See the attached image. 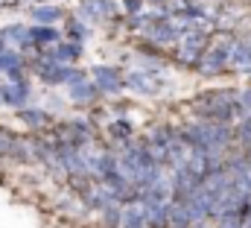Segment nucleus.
Masks as SVG:
<instances>
[{"label":"nucleus","mask_w":251,"mask_h":228,"mask_svg":"<svg viewBox=\"0 0 251 228\" xmlns=\"http://www.w3.org/2000/svg\"><path fill=\"white\" fill-rule=\"evenodd\" d=\"M15 67H18L15 53H0V70H15Z\"/></svg>","instance_id":"dca6fc26"},{"label":"nucleus","mask_w":251,"mask_h":228,"mask_svg":"<svg viewBox=\"0 0 251 228\" xmlns=\"http://www.w3.org/2000/svg\"><path fill=\"white\" fill-rule=\"evenodd\" d=\"M176 135H178V132H170V129H155V132H149V138H146V149H149V155H152L158 164L170 161V149H173Z\"/></svg>","instance_id":"f03ea898"},{"label":"nucleus","mask_w":251,"mask_h":228,"mask_svg":"<svg viewBox=\"0 0 251 228\" xmlns=\"http://www.w3.org/2000/svg\"><path fill=\"white\" fill-rule=\"evenodd\" d=\"M126 85L134 88L137 94H155L158 91V79L152 73H128L126 76Z\"/></svg>","instance_id":"0eeeda50"},{"label":"nucleus","mask_w":251,"mask_h":228,"mask_svg":"<svg viewBox=\"0 0 251 228\" xmlns=\"http://www.w3.org/2000/svg\"><path fill=\"white\" fill-rule=\"evenodd\" d=\"M120 226H123V228H149V226H152V220H149V211H146V202H143V196L126 205L123 217H120Z\"/></svg>","instance_id":"20e7f679"},{"label":"nucleus","mask_w":251,"mask_h":228,"mask_svg":"<svg viewBox=\"0 0 251 228\" xmlns=\"http://www.w3.org/2000/svg\"><path fill=\"white\" fill-rule=\"evenodd\" d=\"M91 97H94V88L91 85H79V82L73 85V100H91Z\"/></svg>","instance_id":"2eb2a0df"},{"label":"nucleus","mask_w":251,"mask_h":228,"mask_svg":"<svg viewBox=\"0 0 251 228\" xmlns=\"http://www.w3.org/2000/svg\"><path fill=\"white\" fill-rule=\"evenodd\" d=\"M219 228H246V220L240 217V211H231L219 217Z\"/></svg>","instance_id":"f8f14e48"},{"label":"nucleus","mask_w":251,"mask_h":228,"mask_svg":"<svg viewBox=\"0 0 251 228\" xmlns=\"http://www.w3.org/2000/svg\"><path fill=\"white\" fill-rule=\"evenodd\" d=\"M21 117H24L26 123H32V126H41V123H47V114H41V112H21Z\"/></svg>","instance_id":"f3484780"},{"label":"nucleus","mask_w":251,"mask_h":228,"mask_svg":"<svg viewBox=\"0 0 251 228\" xmlns=\"http://www.w3.org/2000/svg\"><path fill=\"white\" fill-rule=\"evenodd\" d=\"M12 149H15V141H12L6 132H0V155H9Z\"/></svg>","instance_id":"6ab92c4d"},{"label":"nucleus","mask_w":251,"mask_h":228,"mask_svg":"<svg viewBox=\"0 0 251 228\" xmlns=\"http://www.w3.org/2000/svg\"><path fill=\"white\" fill-rule=\"evenodd\" d=\"M24 97H26V85H24V82H15V85H3V100H6V103L18 106V103H24Z\"/></svg>","instance_id":"9d476101"},{"label":"nucleus","mask_w":251,"mask_h":228,"mask_svg":"<svg viewBox=\"0 0 251 228\" xmlns=\"http://www.w3.org/2000/svg\"><path fill=\"white\" fill-rule=\"evenodd\" d=\"M53 38H56V32H53V29H44V27H38V29L29 32V41H38V44H47V41H53Z\"/></svg>","instance_id":"ddd939ff"},{"label":"nucleus","mask_w":251,"mask_h":228,"mask_svg":"<svg viewBox=\"0 0 251 228\" xmlns=\"http://www.w3.org/2000/svg\"><path fill=\"white\" fill-rule=\"evenodd\" d=\"M204 44H207L204 32H201V29H190L187 35L181 38L178 58H181L184 64H199V61H201V50H204Z\"/></svg>","instance_id":"7ed1b4c3"},{"label":"nucleus","mask_w":251,"mask_h":228,"mask_svg":"<svg viewBox=\"0 0 251 228\" xmlns=\"http://www.w3.org/2000/svg\"><path fill=\"white\" fill-rule=\"evenodd\" d=\"M167 226H170V228H187V226H193V214H190L187 199L176 196V199L170 202V211H167Z\"/></svg>","instance_id":"39448f33"},{"label":"nucleus","mask_w":251,"mask_h":228,"mask_svg":"<svg viewBox=\"0 0 251 228\" xmlns=\"http://www.w3.org/2000/svg\"><path fill=\"white\" fill-rule=\"evenodd\" d=\"M32 15H35L41 24H53V21H59V15H62V12H59V9H35Z\"/></svg>","instance_id":"4468645a"},{"label":"nucleus","mask_w":251,"mask_h":228,"mask_svg":"<svg viewBox=\"0 0 251 228\" xmlns=\"http://www.w3.org/2000/svg\"><path fill=\"white\" fill-rule=\"evenodd\" d=\"M0 103H3V91H0Z\"/></svg>","instance_id":"412c9836"},{"label":"nucleus","mask_w":251,"mask_h":228,"mask_svg":"<svg viewBox=\"0 0 251 228\" xmlns=\"http://www.w3.org/2000/svg\"><path fill=\"white\" fill-rule=\"evenodd\" d=\"M41 76L47 82H64V79L73 76V70H67V67H41Z\"/></svg>","instance_id":"9b49d317"},{"label":"nucleus","mask_w":251,"mask_h":228,"mask_svg":"<svg viewBox=\"0 0 251 228\" xmlns=\"http://www.w3.org/2000/svg\"><path fill=\"white\" fill-rule=\"evenodd\" d=\"M234 64H237L240 70H251V38L249 41H240V44L234 47Z\"/></svg>","instance_id":"1a4fd4ad"},{"label":"nucleus","mask_w":251,"mask_h":228,"mask_svg":"<svg viewBox=\"0 0 251 228\" xmlns=\"http://www.w3.org/2000/svg\"><path fill=\"white\" fill-rule=\"evenodd\" d=\"M97 79H100V88H105V91H117L123 85L120 73L114 67H97Z\"/></svg>","instance_id":"6e6552de"},{"label":"nucleus","mask_w":251,"mask_h":228,"mask_svg":"<svg viewBox=\"0 0 251 228\" xmlns=\"http://www.w3.org/2000/svg\"><path fill=\"white\" fill-rule=\"evenodd\" d=\"M237 94L231 91H210V94H199L196 97V106L199 114L204 120H219V123H228L234 114H237Z\"/></svg>","instance_id":"f257e3e1"},{"label":"nucleus","mask_w":251,"mask_h":228,"mask_svg":"<svg viewBox=\"0 0 251 228\" xmlns=\"http://www.w3.org/2000/svg\"><path fill=\"white\" fill-rule=\"evenodd\" d=\"M128 132H131V126H128V123H123V120L111 123V135H114V138H128Z\"/></svg>","instance_id":"a211bd4d"},{"label":"nucleus","mask_w":251,"mask_h":228,"mask_svg":"<svg viewBox=\"0 0 251 228\" xmlns=\"http://www.w3.org/2000/svg\"><path fill=\"white\" fill-rule=\"evenodd\" d=\"M193 228H210V226H207V217H204V220H196V223H193Z\"/></svg>","instance_id":"aec40b11"},{"label":"nucleus","mask_w":251,"mask_h":228,"mask_svg":"<svg viewBox=\"0 0 251 228\" xmlns=\"http://www.w3.org/2000/svg\"><path fill=\"white\" fill-rule=\"evenodd\" d=\"M228 47H231L228 41H222V47L216 44V47H213V50H210L207 56L201 58V64H199V70H201V73H207V76H213V73H219V70L225 67V61H228Z\"/></svg>","instance_id":"423d86ee"}]
</instances>
